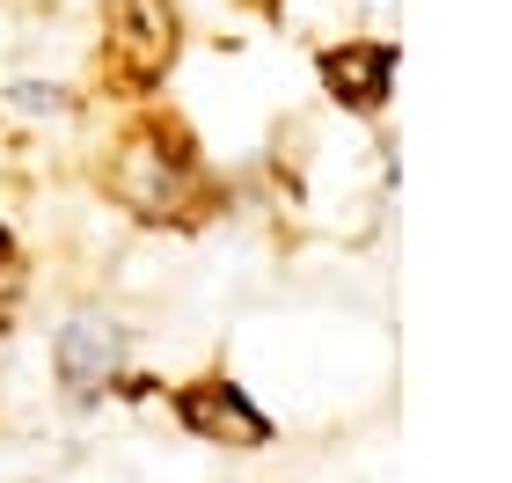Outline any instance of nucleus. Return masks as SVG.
Here are the masks:
<instances>
[{"label": "nucleus", "mask_w": 512, "mask_h": 483, "mask_svg": "<svg viewBox=\"0 0 512 483\" xmlns=\"http://www.w3.org/2000/svg\"><path fill=\"white\" fill-rule=\"evenodd\" d=\"M110 198L139 220H183V205L198 198L191 147H183L176 132H161V125H139L118 147V161H110Z\"/></svg>", "instance_id": "f257e3e1"}, {"label": "nucleus", "mask_w": 512, "mask_h": 483, "mask_svg": "<svg viewBox=\"0 0 512 483\" xmlns=\"http://www.w3.org/2000/svg\"><path fill=\"white\" fill-rule=\"evenodd\" d=\"M176 418L198 432V440H213V447H264L271 440V418L249 403V388L235 381H198V388H183L176 396Z\"/></svg>", "instance_id": "f03ea898"}, {"label": "nucleus", "mask_w": 512, "mask_h": 483, "mask_svg": "<svg viewBox=\"0 0 512 483\" xmlns=\"http://www.w3.org/2000/svg\"><path fill=\"white\" fill-rule=\"evenodd\" d=\"M52 359H59V381L74 388V396H103V388L118 381V366H125V330L110 315H74L59 330Z\"/></svg>", "instance_id": "7ed1b4c3"}, {"label": "nucleus", "mask_w": 512, "mask_h": 483, "mask_svg": "<svg viewBox=\"0 0 512 483\" xmlns=\"http://www.w3.org/2000/svg\"><path fill=\"white\" fill-rule=\"evenodd\" d=\"M110 52L132 81H154L161 66L176 59V8L169 0H118L110 15Z\"/></svg>", "instance_id": "20e7f679"}, {"label": "nucleus", "mask_w": 512, "mask_h": 483, "mask_svg": "<svg viewBox=\"0 0 512 483\" xmlns=\"http://www.w3.org/2000/svg\"><path fill=\"white\" fill-rule=\"evenodd\" d=\"M322 81H330L352 110H381L388 81H395V44H344V52L322 59Z\"/></svg>", "instance_id": "39448f33"}, {"label": "nucleus", "mask_w": 512, "mask_h": 483, "mask_svg": "<svg viewBox=\"0 0 512 483\" xmlns=\"http://www.w3.org/2000/svg\"><path fill=\"white\" fill-rule=\"evenodd\" d=\"M0 257H8V242H0Z\"/></svg>", "instance_id": "423d86ee"}]
</instances>
